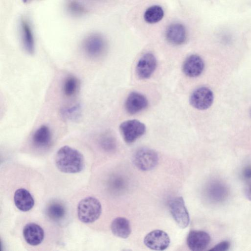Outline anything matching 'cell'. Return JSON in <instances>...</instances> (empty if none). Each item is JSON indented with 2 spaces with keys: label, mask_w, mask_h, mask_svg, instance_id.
<instances>
[{
  "label": "cell",
  "mask_w": 251,
  "mask_h": 251,
  "mask_svg": "<svg viewBox=\"0 0 251 251\" xmlns=\"http://www.w3.org/2000/svg\"><path fill=\"white\" fill-rule=\"evenodd\" d=\"M110 228L115 236L122 238H127L131 232L129 221L124 217L114 219L111 223Z\"/></svg>",
  "instance_id": "cell-16"
},
{
  "label": "cell",
  "mask_w": 251,
  "mask_h": 251,
  "mask_svg": "<svg viewBox=\"0 0 251 251\" xmlns=\"http://www.w3.org/2000/svg\"><path fill=\"white\" fill-rule=\"evenodd\" d=\"M214 95L208 87H201L196 89L191 94L190 103L194 108L199 110H205L213 103Z\"/></svg>",
  "instance_id": "cell-7"
},
{
  "label": "cell",
  "mask_w": 251,
  "mask_h": 251,
  "mask_svg": "<svg viewBox=\"0 0 251 251\" xmlns=\"http://www.w3.org/2000/svg\"><path fill=\"white\" fill-rule=\"evenodd\" d=\"M148 105V101L143 94L132 92L127 96L125 107L127 113L135 114L144 110Z\"/></svg>",
  "instance_id": "cell-11"
},
{
  "label": "cell",
  "mask_w": 251,
  "mask_h": 251,
  "mask_svg": "<svg viewBox=\"0 0 251 251\" xmlns=\"http://www.w3.org/2000/svg\"><path fill=\"white\" fill-rule=\"evenodd\" d=\"M100 142L101 147L107 150H113L116 146L115 139L108 133L102 135Z\"/></svg>",
  "instance_id": "cell-24"
},
{
  "label": "cell",
  "mask_w": 251,
  "mask_h": 251,
  "mask_svg": "<svg viewBox=\"0 0 251 251\" xmlns=\"http://www.w3.org/2000/svg\"><path fill=\"white\" fill-rule=\"evenodd\" d=\"M24 2L27 3L29 2V1H31L32 0H22Z\"/></svg>",
  "instance_id": "cell-28"
},
{
  "label": "cell",
  "mask_w": 251,
  "mask_h": 251,
  "mask_svg": "<svg viewBox=\"0 0 251 251\" xmlns=\"http://www.w3.org/2000/svg\"><path fill=\"white\" fill-rule=\"evenodd\" d=\"M82 48L88 56L95 58L100 56L104 52L106 43L101 35L94 33L88 36L84 40Z\"/></svg>",
  "instance_id": "cell-5"
},
{
  "label": "cell",
  "mask_w": 251,
  "mask_h": 251,
  "mask_svg": "<svg viewBox=\"0 0 251 251\" xmlns=\"http://www.w3.org/2000/svg\"><path fill=\"white\" fill-rule=\"evenodd\" d=\"M245 195L248 199L251 201V185H249L246 188Z\"/></svg>",
  "instance_id": "cell-27"
},
{
  "label": "cell",
  "mask_w": 251,
  "mask_h": 251,
  "mask_svg": "<svg viewBox=\"0 0 251 251\" xmlns=\"http://www.w3.org/2000/svg\"><path fill=\"white\" fill-rule=\"evenodd\" d=\"M210 236L208 233L202 230H191L187 238V244L189 248L193 251H201L205 250L210 242Z\"/></svg>",
  "instance_id": "cell-10"
},
{
  "label": "cell",
  "mask_w": 251,
  "mask_h": 251,
  "mask_svg": "<svg viewBox=\"0 0 251 251\" xmlns=\"http://www.w3.org/2000/svg\"><path fill=\"white\" fill-rule=\"evenodd\" d=\"M78 88V79L76 77L70 75L65 79L63 83V92L66 96L72 97L76 93Z\"/></svg>",
  "instance_id": "cell-21"
},
{
  "label": "cell",
  "mask_w": 251,
  "mask_h": 251,
  "mask_svg": "<svg viewBox=\"0 0 251 251\" xmlns=\"http://www.w3.org/2000/svg\"><path fill=\"white\" fill-rule=\"evenodd\" d=\"M23 235L27 244L31 246H37L43 241L44 231L39 225L35 223H29L25 226Z\"/></svg>",
  "instance_id": "cell-13"
},
{
  "label": "cell",
  "mask_w": 251,
  "mask_h": 251,
  "mask_svg": "<svg viewBox=\"0 0 251 251\" xmlns=\"http://www.w3.org/2000/svg\"><path fill=\"white\" fill-rule=\"evenodd\" d=\"M65 213L64 206L58 201L51 202L48 204L46 209L47 216L54 221H58L63 219Z\"/></svg>",
  "instance_id": "cell-19"
},
{
  "label": "cell",
  "mask_w": 251,
  "mask_h": 251,
  "mask_svg": "<svg viewBox=\"0 0 251 251\" xmlns=\"http://www.w3.org/2000/svg\"><path fill=\"white\" fill-rule=\"evenodd\" d=\"M144 243L150 249L163 251L169 246L170 239L166 232L157 229L147 234L144 238Z\"/></svg>",
  "instance_id": "cell-8"
},
{
  "label": "cell",
  "mask_w": 251,
  "mask_h": 251,
  "mask_svg": "<svg viewBox=\"0 0 251 251\" xmlns=\"http://www.w3.org/2000/svg\"><path fill=\"white\" fill-rule=\"evenodd\" d=\"M244 177L247 179H251V167H247L243 172Z\"/></svg>",
  "instance_id": "cell-26"
},
{
  "label": "cell",
  "mask_w": 251,
  "mask_h": 251,
  "mask_svg": "<svg viewBox=\"0 0 251 251\" xmlns=\"http://www.w3.org/2000/svg\"><path fill=\"white\" fill-rule=\"evenodd\" d=\"M120 130L125 141L130 144L144 134L146 127L143 123L138 120H129L121 123Z\"/></svg>",
  "instance_id": "cell-4"
},
{
  "label": "cell",
  "mask_w": 251,
  "mask_h": 251,
  "mask_svg": "<svg viewBox=\"0 0 251 251\" xmlns=\"http://www.w3.org/2000/svg\"><path fill=\"white\" fill-rule=\"evenodd\" d=\"M157 67V60L151 53L144 54L139 60L136 67V72L138 77L142 79L151 77Z\"/></svg>",
  "instance_id": "cell-9"
},
{
  "label": "cell",
  "mask_w": 251,
  "mask_h": 251,
  "mask_svg": "<svg viewBox=\"0 0 251 251\" xmlns=\"http://www.w3.org/2000/svg\"><path fill=\"white\" fill-rule=\"evenodd\" d=\"M204 68V63L203 59L197 54H192L188 57L182 66L184 74L191 77H195L201 75Z\"/></svg>",
  "instance_id": "cell-12"
},
{
  "label": "cell",
  "mask_w": 251,
  "mask_h": 251,
  "mask_svg": "<svg viewBox=\"0 0 251 251\" xmlns=\"http://www.w3.org/2000/svg\"><path fill=\"white\" fill-rule=\"evenodd\" d=\"M166 37L168 41L173 45H180L183 44L187 37L185 27L179 23L170 25L166 30Z\"/></svg>",
  "instance_id": "cell-14"
},
{
  "label": "cell",
  "mask_w": 251,
  "mask_h": 251,
  "mask_svg": "<svg viewBox=\"0 0 251 251\" xmlns=\"http://www.w3.org/2000/svg\"><path fill=\"white\" fill-rule=\"evenodd\" d=\"M158 157L157 153L149 148L138 150L133 157L135 166L139 170L148 171L153 169L157 165Z\"/></svg>",
  "instance_id": "cell-3"
},
{
  "label": "cell",
  "mask_w": 251,
  "mask_h": 251,
  "mask_svg": "<svg viewBox=\"0 0 251 251\" xmlns=\"http://www.w3.org/2000/svg\"><path fill=\"white\" fill-rule=\"evenodd\" d=\"M20 25L23 46L28 53L32 54L34 52L35 44L31 27L25 19H22Z\"/></svg>",
  "instance_id": "cell-17"
},
{
  "label": "cell",
  "mask_w": 251,
  "mask_h": 251,
  "mask_svg": "<svg viewBox=\"0 0 251 251\" xmlns=\"http://www.w3.org/2000/svg\"><path fill=\"white\" fill-rule=\"evenodd\" d=\"M163 16L164 11L162 7L158 5H153L149 7L144 15L145 21L150 24L158 22Z\"/></svg>",
  "instance_id": "cell-20"
},
{
  "label": "cell",
  "mask_w": 251,
  "mask_h": 251,
  "mask_svg": "<svg viewBox=\"0 0 251 251\" xmlns=\"http://www.w3.org/2000/svg\"><path fill=\"white\" fill-rule=\"evenodd\" d=\"M62 116L69 120L77 121L81 115V106L79 104L63 107L61 110Z\"/></svg>",
  "instance_id": "cell-22"
},
{
  "label": "cell",
  "mask_w": 251,
  "mask_h": 251,
  "mask_svg": "<svg viewBox=\"0 0 251 251\" xmlns=\"http://www.w3.org/2000/svg\"><path fill=\"white\" fill-rule=\"evenodd\" d=\"M67 9L72 15L82 16L86 13L85 7L79 1L71 0L67 4Z\"/></svg>",
  "instance_id": "cell-23"
},
{
  "label": "cell",
  "mask_w": 251,
  "mask_h": 251,
  "mask_svg": "<svg viewBox=\"0 0 251 251\" xmlns=\"http://www.w3.org/2000/svg\"><path fill=\"white\" fill-rule=\"evenodd\" d=\"M79 220L84 223H91L96 221L101 213V205L95 198L89 197L81 200L77 209Z\"/></svg>",
  "instance_id": "cell-2"
},
{
  "label": "cell",
  "mask_w": 251,
  "mask_h": 251,
  "mask_svg": "<svg viewBox=\"0 0 251 251\" xmlns=\"http://www.w3.org/2000/svg\"><path fill=\"white\" fill-rule=\"evenodd\" d=\"M230 246V242L228 241H222L216 246L213 248L211 249L209 251H225L228 250Z\"/></svg>",
  "instance_id": "cell-25"
},
{
  "label": "cell",
  "mask_w": 251,
  "mask_h": 251,
  "mask_svg": "<svg viewBox=\"0 0 251 251\" xmlns=\"http://www.w3.org/2000/svg\"><path fill=\"white\" fill-rule=\"evenodd\" d=\"M169 209L172 217L181 228L186 227L190 222L188 212L182 197H176L170 201Z\"/></svg>",
  "instance_id": "cell-6"
},
{
  "label": "cell",
  "mask_w": 251,
  "mask_h": 251,
  "mask_svg": "<svg viewBox=\"0 0 251 251\" xmlns=\"http://www.w3.org/2000/svg\"></svg>",
  "instance_id": "cell-29"
},
{
  "label": "cell",
  "mask_w": 251,
  "mask_h": 251,
  "mask_svg": "<svg viewBox=\"0 0 251 251\" xmlns=\"http://www.w3.org/2000/svg\"><path fill=\"white\" fill-rule=\"evenodd\" d=\"M57 168L63 173L75 174L81 172L84 167L82 154L68 146L60 148L55 156Z\"/></svg>",
  "instance_id": "cell-1"
},
{
  "label": "cell",
  "mask_w": 251,
  "mask_h": 251,
  "mask_svg": "<svg viewBox=\"0 0 251 251\" xmlns=\"http://www.w3.org/2000/svg\"><path fill=\"white\" fill-rule=\"evenodd\" d=\"M51 135L49 127L46 125L40 126L32 136V142L37 147L45 148L51 142Z\"/></svg>",
  "instance_id": "cell-18"
},
{
  "label": "cell",
  "mask_w": 251,
  "mask_h": 251,
  "mask_svg": "<svg viewBox=\"0 0 251 251\" xmlns=\"http://www.w3.org/2000/svg\"><path fill=\"white\" fill-rule=\"evenodd\" d=\"M14 201L16 206L24 212L30 210L34 204V199L31 194L24 188H20L15 191Z\"/></svg>",
  "instance_id": "cell-15"
}]
</instances>
